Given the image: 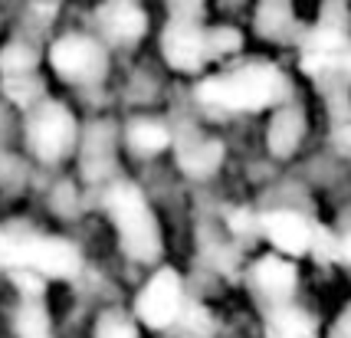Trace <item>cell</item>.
<instances>
[{
    "mask_svg": "<svg viewBox=\"0 0 351 338\" xmlns=\"http://www.w3.org/2000/svg\"><path fill=\"white\" fill-rule=\"evenodd\" d=\"M30 3H33V7H36V10H40L43 16H53V14H56V7H60L62 0H30Z\"/></svg>",
    "mask_w": 351,
    "mask_h": 338,
    "instance_id": "obj_24",
    "label": "cell"
},
{
    "mask_svg": "<svg viewBox=\"0 0 351 338\" xmlns=\"http://www.w3.org/2000/svg\"><path fill=\"white\" fill-rule=\"evenodd\" d=\"M250 282L273 309V306H282V302H292V295L299 289V269H295L292 256H282V253L273 250V253H266V256H260L253 263Z\"/></svg>",
    "mask_w": 351,
    "mask_h": 338,
    "instance_id": "obj_9",
    "label": "cell"
},
{
    "mask_svg": "<svg viewBox=\"0 0 351 338\" xmlns=\"http://www.w3.org/2000/svg\"><path fill=\"white\" fill-rule=\"evenodd\" d=\"M322 338H351V302L341 309V315H338L335 325L328 328V335H322Z\"/></svg>",
    "mask_w": 351,
    "mask_h": 338,
    "instance_id": "obj_23",
    "label": "cell"
},
{
    "mask_svg": "<svg viewBox=\"0 0 351 338\" xmlns=\"http://www.w3.org/2000/svg\"><path fill=\"white\" fill-rule=\"evenodd\" d=\"M200 0H168L171 20H197L200 23Z\"/></svg>",
    "mask_w": 351,
    "mask_h": 338,
    "instance_id": "obj_22",
    "label": "cell"
},
{
    "mask_svg": "<svg viewBox=\"0 0 351 338\" xmlns=\"http://www.w3.org/2000/svg\"><path fill=\"white\" fill-rule=\"evenodd\" d=\"M260 233L282 256H302L315 246V230L295 210H266L260 214Z\"/></svg>",
    "mask_w": 351,
    "mask_h": 338,
    "instance_id": "obj_10",
    "label": "cell"
},
{
    "mask_svg": "<svg viewBox=\"0 0 351 338\" xmlns=\"http://www.w3.org/2000/svg\"><path fill=\"white\" fill-rule=\"evenodd\" d=\"M306 138V115L299 106L279 102L273 108V119L266 128V148L273 158H292L299 152V145Z\"/></svg>",
    "mask_w": 351,
    "mask_h": 338,
    "instance_id": "obj_12",
    "label": "cell"
},
{
    "mask_svg": "<svg viewBox=\"0 0 351 338\" xmlns=\"http://www.w3.org/2000/svg\"><path fill=\"white\" fill-rule=\"evenodd\" d=\"M338 73H345V79H351V43H348V49H345L341 62H338Z\"/></svg>",
    "mask_w": 351,
    "mask_h": 338,
    "instance_id": "obj_26",
    "label": "cell"
},
{
    "mask_svg": "<svg viewBox=\"0 0 351 338\" xmlns=\"http://www.w3.org/2000/svg\"><path fill=\"white\" fill-rule=\"evenodd\" d=\"M243 47V36L233 30V27H217V30H207V53L210 60H220V56H233Z\"/></svg>",
    "mask_w": 351,
    "mask_h": 338,
    "instance_id": "obj_20",
    "label": "cell"
},
{
    "mask_svg": "<svg viewBox=\"0 0 351 338\" xmlns=\"http://www.w3.org/2000/svg\"><path fill=\"white\" fill-rule=\"evenodd\" d=\"M79 141V122L73 108L46 99L36 108H30V122H27V145L33 158H40L43 165H60L66 154L76 148Z\"/></svg>",
    "mask_w": 351,
    "mask_h": 338,
    "instance_id": "obj_5",
    "label": "cell"
},
{
    "mask_svg": "<svg viewBox=\"0 0 351 338\" xmlns=\"http://www.w3.org/2000/svg\"><path fill=\"white\" fill-rule=\"evenodd\" d=\"M125 145L138 158H158V154H165L174 145V132L168 125H161L158 119H135L125 128Z\"/></svg>",
    "mask_w": 351,
    "mask_h": 338,
    "instance_id": "obj_14",
    "label": "cell"
},
{
    "mask_svg": "<svg viewBox=\"0 0 351 338\" xmlns=\"http://www.w3.org/2000/svg\"><path fill=\"white\" fill-rule=\"evenodd\" d=\"M263 338H322L319 319L299 302L273 306L263 319Z\"/></svg>",
    "mask_w": 351,
    "mask_h": 338,
    "instance_id": "obj_13",
    "label": "cell"
},
{
    "mask_svg": "<svg viewBox=\"0 0 351 338\" xmlns=\"http://www.w3.org/2000/svg\"><path fill=\"white\" fill-rule=\"evenodd\" d=\"M197 102L220 112H260L276 108L286 95V76L273 62H246L197 82Z\"/></svg>",
    "mask_w": 351,
    "mask_h": 338,
    "instance_id": "obj_2",
    "label": "cell"
},
{
    "mask_svg": "<svg viewBox=\"0 0 351 338\" xmlns=\"http://www.w3.org/2000/svg\"><path fill=\"white\" fill-rule=\"evenodd\" d=\"M0 269L36 273L43 279H76L82 273V253L73 240L30 227L27 220L0 224Z\"/></svg>",
    "mask_w": 351,
    "mask_h": 338,
    "instance_id": "obj_1",
    "label": "cell"
},
{
    "mask_svg": "<svg viewBox=\"0 0 351 338\" xmlns=\"http://www.w3.org/2000/svg\"><path fill=\"white\" fill-rule=\"evenodd\" d=\"M112 152H115V135L108 125H92L89 138H86V165L92 168V178H102L112 168Z\"/></svg>",
    "mask_w": 351,
    "mask_h": 338,
    "instance_id": "obj_17",
    "label": "cell"
},
{
    "mask_svg": "<svg viewBox=\"0 0 351 338\" xmlns=\"http://www.w3.org/2000/svg\"><path fill=\"white\" fill-rule=\"evenodd\" d=\"M181 338H210L214 332V319L204 306H187V312L181 315V322L174 328Z\"/></svg>",
    "mask_w": 351,
    "mask_h": 338,
    "instance_id": "obj_19",
    "label": "cell"
},
{
    "mask_svg": "<svg viewBox=\"0 0 351 338\" xmlns=\"http://www.w3.org/2000/svg\"><path fill=\"white\" fill-rule=\"evenodd\" d=\"M49 66L69 86H95L108 73V53L89 33H62L49 47Z\"/></svg>",
    "mask_w": 351,
    "mask_h": 338,
    "instance_id": "obj_6",
    "label": "cell"
},
{
    "mask_svg": "<svg viewBox=\"0 0 351 338\" xmlns=\"http://www.w3.org/2000/svg\"><path fill=\"white\" fill-rule=\"evenodd\" d=\"M106 214L115 227L119 246L128 260L154 263L161 256V250H165L161 224H158V214L152 210V204L138 184L112 181L106 191Z\"/></svg>",
    "mask_w": 351,
    "mask_h": 338,
    "instance_id": "obj_3",
    "label": "cell"
},
{
    "mask_svg": "<svg viewBox=\"0 0 351 338\" xmlns=\"http://www.w3.org/2000/svg\"><path fill=\"white\" fill-rule=\"evenodd\" d=\"M223 161V145L214 138H187L178 141V165L191 178H210Z\"/></svg>",
    "mask_w": 351,
    "mask_h": 338,
    "instance_id": "obj_15",
    "label": "cell"
},
{
    "mask_svg": "<svg viewBox=\"0 0 351 338\" xmlns=\"http://www.w3.org/2000/svg\"><path fill=\"white\" fill-rule=\"evenodd\" d=\"M338 256L351 263V233H345V237L338 240Z\"/></svg>",
    "mask_w": 351,
    "mask_h": 338,
    "instance_id": "obj_25",
    "label": "cell"
},
{
    "mask_svg": "<svg viewBox=\"0 0 351 338\" xmlns=\"http://www.w3.org/2000/svg\"><path fill=\"white\" fill-rule=\"evenodd\" d=\"M187 312V295H184V279L174 266H161L145 279V286L138 289L132 315L138 319L141 328L152 332H174L181 315Z\"/></svg>",
    "mask_w": 351,
    "mask_h": 338,
    "instance_id": "obj_4",
    "label": "cell"
},
{
    "mask_svg": "<svg viewBox=\"0 0 351 338\" xmlns=\"http://www.w3.org/2000/svg\"><path fill=\"white\" fill-rule=\"evenodd\" d=\"M95 27L112 43L132 47L148 33V10L138 0H106L95 10Z\"/></svg>",
    "mask_w": 351,
    "mask_h": 338,
    "instance_id": "obj_11",
    "label": "cell"
},
{
    "mask_svg": "<svg viewBox=\"0 0 351 338\" xmlns=\"http://www.w3.org/2000/svg\"><path fill=\"white\" fill-rule=\"evenodd\" d=\"M161 56L174 73H184V76L200 73V66L210 60L207 30L197 20H168V27L161 33Z\"/></svg>",
    "mask_w": 351,
    "mask_h": 338,
    "instance_id": "obj_8",
    "label": "cell"
},
{
    "mask_svg": "<svg viewBox=\"0 0 351 338\" xmlns=\"http://www.w3.org/2000/svg\"><path fill=\"white\" fill-rule=\"evenodd\" d=\"M0 86L3 95L20 108H36L43 102L40 56L27 43H7L0 49Z\"/></svg>",
    "mask_w": 351,
    "mask_h": 338,
    "instance_id": "obj_7",
    "label": "cell"
},
{
    "mask_svg": "<svg viewBox=\"0 0 351 338\" xmlns=\"http://www.w3.org/2000/svg\"><path fill=\"white\" fill-rule=\"evenodd\" d=\"M14 335L16 338H56L49 309L43 295H20L14 312Z\"/></svg>",
    "mask_w": 351,
    "mask_h": 338,
    "instance_id": "obj_16",
    "label": "cell"
},
{
    "mask_svg": "<svg viewBox=\"0 0 351 338\" xmlns=\"http://www.w3.org/2000/svg\"><path fill=\"white\" fill-rule=\"evenodd\" d=\"M332 135H335L338 148L351 152V106L345 99L332 102Z\"/></svg>",
    "mask_w": 351,
    "mask_h": 338,
    "instance_id": "obj_21",
    "label": "cell"
},
{
    "mask_svg": "<svg viewBox=\"0 0 351 338\" xmlns=\"http://www.w3.org/2000/svg\"><path fill=\"white\" fill-rule=\"evenodd\" d=\"M92 338H141V325L122 309H106L92 325Z\"/></svg>",
    "mask_w": 351,
    "mask_h": 338,
    "instance_id": "obj_18",
    "label": "cell"
}]
</instances>
